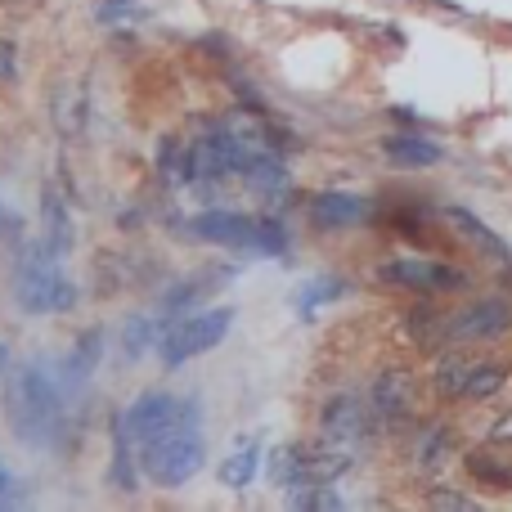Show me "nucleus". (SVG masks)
Segmentation results:
<instances>
[{
	"instance_id": "f257e3e1",
	"label": "nucleus",
	"mask_w": 512,
	"mask_h": 512,
	"mask_svg": "<svg viewBox=\"0 0 512 512\" xmlns=\"http://www.w3.org/2000/svg\"><path fill=\"white\" fill-rule=\"evenodd\" d=\"M5 414L23 445H54L59 441L63 405L59 382L45 373V364H27L5 382Z\"/></svg>"
},
{
	"instance_id": "f03ea898",
	"label": "nucleus",
	"mask_w": 512,
	"mask_h": 512,
	"mask_svg": "<svg viewBox=\"0 0 512 512\" xmlns=\"http://www.w3.org/2000/svg\"><path fill=\"white\" fill-rule=\"evenodd\" d=\"M14 301L27 315H59L77 306V288L45 243H23L14 256Z\"/></svg>"
},
{
	"instance_id": "7ed1b4c3",
	"label": "nucleus",
	"mask_w": 512,
	"mask_h": 512,
	"mask_svg": "<svg viewBox=\"0 0 512 512\" xmlns=\"http://www.w3.org/2000/svg\"><path fill=\"white\" fill-rule=\"evenodd\" d=\"M194 234L207 243H225V248H243V252H265V256L288 252L283 225L252 221V216H239V212H203L194 221Z\"/></svg>"
},
{
	"instance_id": "20e7f679",
	"label": "nucleus",
	"mask_w": 512,
	"mask_h": 512,
	"mask_svg": "<svg viewBox=\"0 0 512 512\" xmlns=\"http://www.w3.org/2000/svg\"><path fill=\"white\" fill-rule=\"evenodd\" d=\"M230 324H234V310L230 306L198 310V315H189V319H176V324L162 333V342H158L162 364H167V369H176V364H185V360H194V355L221 346L225 333H230Z\"/></svg>"
},
{
	"instance_id": "39448f33",
	"label": "nucleus",
	"mask_w": 512,
	"mask_h": 512,
	"mask_svg": "<svg viewBox=\"0 0 512 512\" xmlns=\"http://www.w3.org/2000/svg\"><path fill=\"white\" fill-rule=\"evenodd\" d=\"M140 468L149 472V481H158V486H185V481L203 468V441H198V432L153 436L140 454Z\"/></svg>"
},
{
	"instance_id": "423d86ee",
	"label": "nucleus",
	"mask_w": 512,
	"mask_h": 512,
	"mask_svg": "<svg viewBox=\"0 0 512 512\" xmlns=\"http://www.w3.org/2000/svg\"><path fill=\"white\" fill-rule=\"evenodd\" d=\"M382 283H396V288H414V292H454L468 283V274L459 265L445 261H418V256H396V261L378 265Z\"/></svg>"
},
{
	"instance_id": "0eeeda50",
	"label": "nucleus",
	"mask_w": 512,
	"mask_h": 512,
	"mask_svg": "<svg viewBox=\"0 0 512 512\" xmlns=\"http://www.w3.org/2000/svg\"><path fill=\"white\" fill-rule=\"evenodd\" d=\"M512 328V306L504 297H486L450 315V342H490Z\"/></svg>"
},
{
	"instance_id": "6e6552de",
	"label": "nucleus",
	"mask_w": 512,
	"mask_h": 512,
	"mask_svg": "<svg viewBox=\"0 0 512 512\" xmlns=\"http://www.w3.org/2000/svg\"><path fill=\"white\" fill-rule=\"evenodd\" d=\"M189 162H194L198 185H221V180L239 176L243 149H239V140H234V131H207L203 140L189 149Z\"/></svg>"
},
{
	"instance_id": "1a4fd4ad",
	"label": "nucleus",
	"mask_w": 512,
	"mask_h": 512,
	"mask_svg": "<svg viewBox=\"0 0 512 512\" xmlns=\"http://www.w3.org/2000/svg\"><path fill=\"white\" fill-rule=\"evenodd\" d=\"M324 441H333V445H342V450L360 454V445L369 441V418H364L360 396L342 391V396L328 400V405H324Z\"/></svg>"
},
{
	"instance_id": "9d476101",
	"label": "nucleus",
	"mask_w": 512,
	"mask_h": 512,
	"mask_svg": "<svg viewBox=\"0 0 512 512\" xmlns=\"http://www.w3.org/2000/svg\"><path fill=\"white\" fill-rule=\"evenodd\" d=\"M50 122L59 131V140H81L90 122V95H86V81H59L50 95Z\"/></svg>"
},
{
	"instance_id": "9b49d317",
	"label": "nucleus",
	"mask_w": 512,
	"mask_h": 512,
	"mask_svg": "<svg viewBox=\"0 0 512 512\" xmlns=\"http://www.w3.org/2000/svg\"><path fill=\"white\" fill-rule=\"evenodd\" d=\"M234 279V265H207V270H194L185 274V279H176L167 292H162V310H189V306H203L207 297H212L216 288H225V283Z\"/></svg>"
},
{
	"instance_id": "f8f14e48",
	"label": "nucleus",
	"mask_w": 512,
	"mask_h": 512,
	"mask_svg": "<svg viewBox=\"0 0 512 512\" xmlns=\"http://www.w3.org/2000/svg\"><path fill=\"white\" fill-rule=\"evenodd\" d=\"M373 409L387 423L409 418V409H414V378L405 369H382L378 382H373Z\"/></svg>"
},
{
	"instance_id": "ddd939ff",
	"label": "nucleus",
	"mask_w": 512,
	"mask_h": 512,
	"mask_svg": "<svg viewBox=\"0 0 512 512\" xmlns=\"http://www.w3.org/2000/svg\"><path fill=\"white\" fill-rule=\"evenodd\" d=\"M176 409H180L176 396H162V391H153V396L135 400V405L126 409V423H131V432L140 436V441H153V436H162L171 427Z\"/></svg>"
},
{
	"instance_id": "4468645a",
	"label": "nucleus",
	"mask_w": 512,
	"mask_h": 512,
	"mask_svg": "<svg viewBox=\"0 0 512 512\" xmlns=\"http://www.w3.org/2000/svg\"><path fill=\"white\" fill-rule=\"evenodd\" d=\"M364 216H369V203L355 194H319L315 203H310V221L319 225V230H346V225H360Z\"/></svg>"
},
{
	"instance_id": "2eb2a0df",
	"label": "nucleus",
	"mask_w": 512,
	"mask_h": 512,
	"mask_svg": "<svg viewBox=\"0 0 512 512\" xmlns=\"http://www.w3.org/2000/svg\"><path fill=\"white\" fill-rule=\"evenodd\" d=\"M41 243L54 256L72 252V216H68V203L59 198V189H45L41 194Z\"/></svg>"
},
{
	"instance_id": "dca6fc26",
	"label": "nucleus",
	"mask_w": 512,
	"mask_h": 512,
	"mask_svg": "<svg viewBox=\"0 0 512 512\" xmlns=\"http://www.w3.org/2000/svg\"><path fill=\"white\" fill-rule=\"evenodd\" d=\"M239 180L256 194H279L288 185V167H283V153H248L239 162Z\"/></svg>"
},
{
	"instance_id": "f3484780",
	"label": "nucleus",
	"mask_w": 512,
	"mask_h": 512,
	"mask_svg": "<svg viewBox=\"0 0 512 512\" xmlns=\"http://www.w3.org/2000/svg\"><path fill=\"white\" fill-rule=\"evenodd\" d=\"M99 355H104V333L99 328H86L72 346V355L63 360V387H86L90 373L99 369Z\"/></svg>"
},
{
	"instance_id": "a211bd4d",
	"label": "nucleus",
	"mask_w": 512,
	"mask_h": 512,
	"mask_svg": "<svg viewBox=\"0 0 512 512\" xmlns=\"http://www.w3.org/2000/svg\"><path fill=\"white\" fill-rule=\"evenodd\" d=\"M382 153H387L396 167H436V162L445 158V149L441 144H432V140H423V135H387L382 140Z\"/></svg>"
},
{
	"instance_id": "6ab92c4d",
	"label": "nucleus",
	"mask_w": 512,
	"mask_h": 512,
	"mask_svg": "<svg viewBox=\"0 0 512 512\" xmlns=\"http://www.w3.org/2000/svg\"><path fill=\"white\" fill-rule=\"evenodd\" d=\"M405 328L423 351H441V346H450V315H441V310H432V306L409 310Z\"/></svg>"
},
{
	"instance_id": "aec40b11",
	"label": "nucleus",
	"mask_w": 512,
	"mask_h": 512,
	"mask_svg": "<svg viewBox=\"0 0 512 512\" xmlns=\"http://www.w3.org/2000/svg\"><path fill=\"white\" fill-rule=\"evenodd\" d=\"M270 477H274V486H283V490L310 486V450H301V445H283V450H274L270 454Z\"/></svg>"
},
{
	"instance_id": "412c9836",
	"label": "nucleus",
	"mask_w": 512,
	"mask_h": 512,
	"mask_svg": "<svg viewBox=\"0 0 512 512\" xmlns=\"http://www.w3.org/2000/svg\"><path fill=\"white\" fill-rule=\"evenodd\" d=\"M445 221H450L454 225V230H459V234H468V239L472 243H477V248L481 252H490V256H499V261H512V252H508V243L504 239H499V234L495 230H490V225H481L477 221V216H472V212H463V207H445Z\"/></svg>"
},
{
	"instance_id": "4be33fe9",
	"label": "nucleus",
	"mask_w": 512,
	"mask_h": 512,
	"mask_svg": "<svg viewBox=\"0 0 512 512\" xmlns=\"http://www.w3.org/2000/svg\"><path fill=\"white\" fill-rule=\"evenodd\" d=\"M472 369H477V364H472L468 355H445V360L436 364V391H441V396H468Z\"/></svg>"
},
{
	"instance_id": "5701e85b",
	"label": "nucleus",
	"mask_w": 512,
	"mask_h": 512,
	"mask_svg": "<svg viewBox=\"0 0 512 512\" xmlns=\"http://www.w3.org/2000/svg\"><path fill=\"white\" fill-rule=\"evenodd\" d=\"M113 436H117V454H113V486L122 490V495H131L135 490V472H131V423H126V414L113 423Z\"/></svg>"
},
{
	"instance_id": "b1692460",
	"label": "nucleus",
	"mask_w": 512,
	"mask_h": 512,
	"mask_svg": "<svg viewBox=\"0 0 512 512\" xmlns=\"http://www.w3.org/2000/svg\"><path fill=\"white\" fill-rule=\"evenodd\" d=\"M256 477V445L252 441H243L239 450L230 454V459L221 463V486H230V490H243L248 481Z\"/></svg>"
},
{
	"instance_id": "393cba45",
	"label": "nucleus",
	"mask_w": 512,
	"mask_h": 512,
	"mask_svg": "<svg viewBox=\"0 0 512 512\" xmlns=\"http://www.w3.org/2000/svg\"><path fill=\"white\" fill-rule=\"evenodd\" d=\"M445 459H450V432H445V427H427V432L418 436V454H414V463H418L423 472H436Z\"/></svg>"
},
{
	"instance_id": "a878e982",
	"label": "nucleus",
	"mask_w": 512,
	"mask_h": 512,
	"mask_svg": "<svg viewBox=\"0 0 512 512\" xmlns=\"http://www.w3.org/2000/svg\"><path fill=\"white\" fill-rule=\"evenodd\" d=\"M158 176H162V185H185V180H194V162H189V153L180 149L176 140L162 144V153H158Z\"/></svg>"
},
{
	"instance_id": "bb28decb",
	"label": "nucleus",
	"mask_w": 512,
	"mask_h": 512,
	"mask_svg": "<svg viewBox=\"0 0 512 512\" xmlns=\"http://www.w3.org/2000/svg\"><path fill=\"white\" fill-rule=\"evenodd\" d=\"M337 297H346V283L342 279H315V283H306V288L297 292V310L301 315H315L324 301H337Z\"/></svg>"
},
{
	"instance_id": "cd10ccee",
	"label": "nucleus",
	"mask_w": 512,
	"mask_h": 512,
	"mask_svg": "<svg viewBox=\"0 0 512 512\" xmlns=\"http://www.w3.org/2000/svg\"><path fill=\"white\" fill-rule=\"evenodd\" d=\"M153 333H158V328H153L149 315L126 319V324H122V346H126V355H131V360H140V355L153 346Z\"/></svg>"
},
{
	"instance_id": "c85d7f7f",
	"label": "nucleus",
	"mask_w": 512,
	"mask_h": 512,
	"mask_svg": "<svg viewBox=\"0 0 512 512\" xmlns=\"http://www.w3.org/2000/svg\"><path fill=\"white\" fill-rule=\"evenodd\" d=\"M504 382H508L504 364H477V369H472V382H468V400H490Z\"/></svg>"
},
{
	"instance_id": "c756f323",
	"label": "nucleus",
	"mask_w": 512,
	"mask_h": 512,
	"mask_svg": "<svg viewBox=\"0 0 512 512\" xmlns=\"http://www.w3.org/2000/svg\"><path fill=\"white\" fill-rule=\"evenodd\" d=\"M292 508H315V512H333V508H342V499L333 495L328 486H301V490H292Z\"/></svg>"
},
{
	"instance_id": "7c9ffc66",
	"label": "nucleus",
	"mask_w": 512,
	"mask_h": 512,
	"mask_svg": "<svg viewBox=\"0 0 512 512\" xmlns=\"http://www.w3.org/2000/svg\"><path fill=\"white\" fill-rule=\"evenodd\" d=\"M468 468H472V477L490 481V486H512V468L490 463V454H468Z\"/></svg>"
},
{
	"instance_id": "2f4dec72",
	"label": "nucleus",
	"mask_w": 512,
	"mask_h": 512,
	"mask_svg": "<svg viewBox=\"0 0 512 512\" xmlns=\"http://www.w3.org/2000/svg\"><path fill=\"white\" fill-rule=\"evenodd\" d=\"M427 504L445 508V512H477V504H472L468 495H454V490H432V495H427Z\"/></svg>"
},
{
	"instance_id": "473e14b6",
	"label": "nucleus",
	"mask_w": 512,
	"mask_h": 512,
	"mask_svg": "<svg viewBox=\"0 0 512 512\" xmlns=\"http://www.w3.org/2000/svg\"><path fill=\"white\" fill-rule=\"evenodd\" d=\"M14 72H18V50H14V41H5V36H0V86H5V81H14Z\"/></svg>"
},
{
	"instance_id": "72a5a7b5",
	"label": "nucleus",
	"mask_w": 512,
	"mask_h": 512,
	"mask_svg": "<svg viewBox=\"0 0 512 512\" xmlns=\"http://www.w3.org/2000/svg\"><path fill=\"white\" fill-rule=\"evenodd\" d=\"M5 239H18V216H9L5 203H0V243Z\"/></svg>"
},
{
	"instance_id": "f704fd0d",
	"label": "nucleus",
	"mask_w": 512,
	"mask_h": 512,
	"mask_svg": "<svg viewBox=\"0 0 512 512\" xmlns=\"http://www.w3.org/2000/svg\"><path fill=\"white\" fill-rule=\"evenodd\" d=\"M490 441H499V445H508V441H512V414H504L495 427H490Z\"/></svg>"
},
{
	"instance_id": "c9c22d12",
	"label": "nucleus",
	"mask_w": 512,
	"mask_h": 512,
	"mask_svg": "<svg viewBox=\"0 0 512 512\" xmlns=\"http://www.w3.org/2000/svg\"><path fill=\"white\" fill-rule=\"evenodd\" d=\"M122 5H140V0H95V9H122Z\"/></svg>"
},
{
	"instance_id": "e433bc0d",
	"label": "nucleus",
	"mask_w": 512,
	"mask_h": 512,
	"mask_svg": "<svg viewBox=\"0 0 512 512\" xmlns=\"http://www.w3.org/2000/svg\"><path fill=\"white\" fill-rule=\"evenodd\" d=\"M5 373H9V346L0 342V378H5Z\"/></svg>"
}]
</instances>
